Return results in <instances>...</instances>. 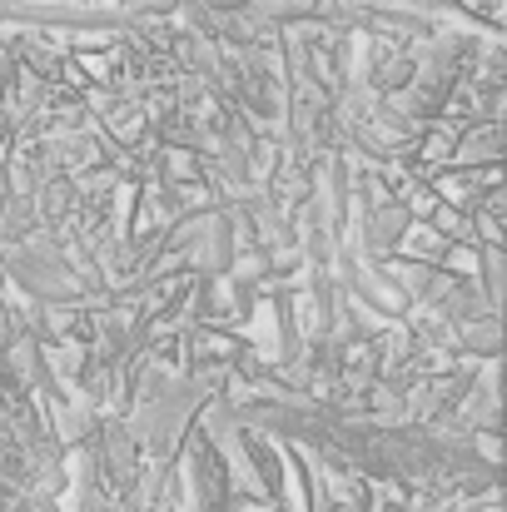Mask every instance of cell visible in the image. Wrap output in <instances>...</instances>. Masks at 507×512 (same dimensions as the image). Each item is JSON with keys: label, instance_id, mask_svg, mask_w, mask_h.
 <instances>
[{"label": "cell", "instance_id": "cell-4", "mask_svg": "<svg viewBox=\"0 0 507 512\" xmlns=\"http://www.w3.org/2000/svg\"><path fill=\"white\" fill-rule=\"evenodd\" d=\"M383 512H408V508H403V503H388V508H383Z\"/></svg>", "mask_w": 507, "mask_h": 512}, {"label": "cell", "instance_id": "cell-1", "mask_svg": "<svg viewBox=\"0 0 507 512\" xmlns=\"http://www.w3.org/2000/svg\"><path fill=\"white\" fill-rule=\"evenodd\" d=\"M408 229H413V214L403 209V204H383V209H373V219H368V249L383 259V254H398L403 249V239H408Z\"/></svg>", "mask_w": 507, "mask_h": 512}, {"label": "cell", "instance_id": "cell-3", "mask_svg": "<svg viewBox=\"0 0 507 512\" xmlns=\"http://www.w3.org/2000/svg\"><path fill=\"white\" fill-rule=\"evenodd\" d=\"M458 343L478 358H493L498 353V319L493 314H478V319H463L458 324Z\"/></svg>", "mask_w": 507, "mask_h": 512}, {"label": "cell", "instance_id": "cell-2", "mask_svg": "<svg viewBox=\"0 0 507 512\" xmlns=\"http://www.w3.org/2000/svg\"><path fill=\"white\" fill-rule=\"evenodd\" d=\"M498 150H503V130L498 125H473L463 140H458V165H493L498 160Z\"/></svg>", "mask_w": 507, "mask_h": 512}]
</instances>
